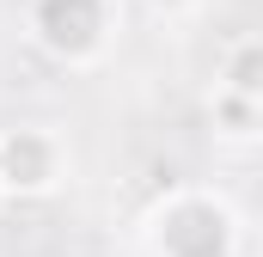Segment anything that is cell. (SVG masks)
Listing matches in <instances>:
<instances>
[{
	"label": "cell",
	"mask_w": 263,
	"mask_h": 257,
	"mask_svg": "<svg viewBox=\"0 0 263 257\" xmlns=\"http://www.w3.org/2000/svg\"><path fill=\"white\" fill-rule=\"evenodd\" d=\"M153 257H239V214L214 190H172L147 208Z\"/></svg>",
	"instance_id": "6da1fadb"
},
{
	"label": "cell",
	"mask_w": 263,
	"mask_h": 257,
	"mask_svg": "<svg viewBox=\"0 0 263 257\" xmlns=\"http://www.w3.org/2000/svg\"><path fill=\"white\" fill-rule=\"evenodd\" d=\"M31 43L62 67H92L117 37V6L110 0H31L25 12Z\"/></svg>",
	"instance_id": "7a4b0ae2"
},
{
	"label": "cell",
	"mask_w": 263,
	"mask_h": 257,
	"mask_svg": "<svg viewBox=\"0 0 263 257\" xmlns=\"http://www.w3.org/2000/svg\"><path fill=\"white\" fill-rule=\"evenodd\" d=\"M67 184V147L43 123H12L0 128V190L12 202H43Z\"/></svg>",
	"instance_id": "3957f363"
},
{
	"label": "cell",
	"mask_w": 263,
	"mask_h": 257,
	"mask_svg": "<svg viewBox=\"0 0 263 257\" xmlns=\"http://www.w3.org/2000/svg\"><path fill=\"white\" fill-rule=\"evenodd\" d=\"M208 123H214L220 141H263V104L245 98V92L214 86V92H208Z\"/></svg>",
	"instance_id": "277c9868"
},
{
	"label": "cell",
	"mask_w": 263,
	"mask_h": 257,
	"mask_svg": "<svg viewBox=\"0 0 263 257\" xmlns=\"http://www.w3.org/2000/svg\"><path fill=\"white\" fill-rule=\"evenodd\" d=\"M214 86L245 92V98L263 104V37H239V43L220 56V80H214Z\"/></svg>",
	"instance_id": "5b68a950"
},
{
	"label": "cell",
	"mask_w": 263,
	"mask_h": 257,
	"mask_svg": "<svg viewBox=\"0 0 263 257\" xmlns=\"http://www.w3.org/2000/svg\"><path fill=\"white\" fill-rule=\"evenodd\" d=\"M147 6H153L159 19H184V12H196L202 0H147Z\"/></svg>",
	"instance_id": "8992f818"
},
{
	"label": "cell",
	"mask_w": 263,
	"mask_h": 257,
	"mask_svg": "<svg viewBox=\"0 0 263 257\" xmlns=\"http://www.w3.org/2000/svg\"><path fill=\"white\" fill-rule=\"evenodd\" d=\"M6 202H12V196H6V190H0V214H6Z\"/></svg>",
	"instance_id": "52a82bcc"
}]
</instances>
